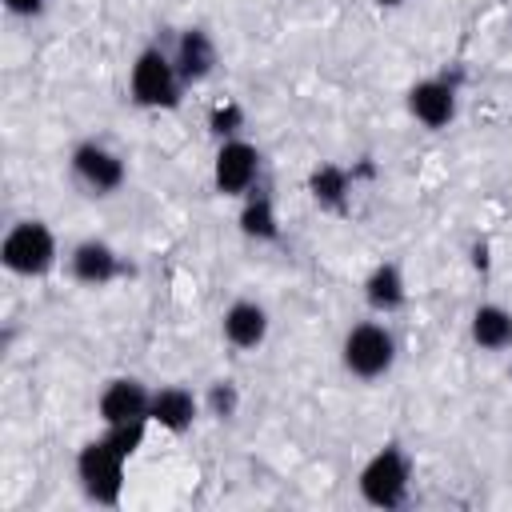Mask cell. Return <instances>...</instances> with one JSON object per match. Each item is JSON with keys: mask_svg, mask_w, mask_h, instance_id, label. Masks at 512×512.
Returning <instances> with one entry per match:
<instances>
[{"mask_svg": "<svg viewBox=\"0 0 512 512\" xmlns=\"http://www.w3.org/2000/svg\"><path fill=\"white\" fill-rule=\"evenodd\" d=\"M340 364L356 380H380L396 364V340H392V332L384 324H376V320H364V324L348 328L344 332V344H340Z\"/></svg>", "mask_w": 512, "mask_h": 512, "instance_id": "cell-1", "label": "cell"}, {"mask_svg": "<svg viewBox=\"0 0 512 512\" xmlns=\"http://www.w3.org/2000/svg\"><path fill=\"white\" fill-rule=\"evenodd\" d=\"M0 260L16 276H44L56 264V236L44 220H20L0 244Z\"/></svg>", "mask_w": 512, "mask_h": 512, "instance_id": "cell-2", "label": "cell"}, {"mask_svg": "<svg viewBox=\"0 0 512 512\" xmlns=\"http://www.w3.org/2000/svg\"><path fill=\"white\" fill-rule=\"evenodd\" d=\"M128 88H132V100L140 108H172L180 100V72L172 64V52L164 48H144L132 64V76H128Z\"/></svg>", "mask_w": 512, "mask_h": 512, "instance_id": "cell-3", "label": "cell"}, {"mask_svg": "<svg viewBox=\"0 0 512 512\" xmlns=\"http://www.w3.org/2000/svg\"><path fill=\"white\" fill-rule=\"evenodd\" d=\"M124 452H116L104 436L100 440H88L80 452H76V480L84 488L88 500L96 504H116L120 500V488H124Z\"/></svg>", "mask_w": 512, "mask_h": 512, "instance_id": "cell-4", "label": "cell"}, {"mask_svg": "<svg viewBox=\"0 0 512 512\" xmlns=\"http://www.w3.org/2000/svg\"><path fill=\"white\" fill-rule=\"evenodd\" d=\"M408 480H412V468H408V456L396 448V444H384L364 468H360V496L372 504V508H400L408 500Z\"/></svg>", "mask_w": 512, "mask_h": 512, "instance_id": "cell-5", "label": "cell"}, {"mask_svg": "<svg viewBox=\"0 0 512 512\" xmlns=\"http://www.w3.org/2000/svg\"><path fill=\"white\" fill-rule=\"evenodd\" d=\"M256 176H260V152H256V144L232 136V140H224L216 148V160H212V184H216V192L244 196V192H252Z\"/></svg>", "mask_w": 512, "mask_h": 512, "instance_id": "cell-6", "label": "cell"}, {"mask_svg": "<svg viewBox=\"0 0 512 512\" xmlns=\"http://www.w3.org/2000/svg\"><path fill=\"white\" fill-rule=\"evenodd\" d=\"M72 176H76L92 196H108V192H116V188L124 184V160H120L112 148H104V144H96V140H84V144H76V152H72Z\"/></svg>", "mask_w": 512, "mask_h": 512, "instance_id": "cell-7", "label": "cell"}, {"mask_svg": "<svg viewBox=\"0 0 512 512\" xmlns=\"http://www.w3.org/2000/svg\"><path fill=\"white\" fill-rule=\"evenodd\" d=\"M404 104H408L412 120H420L424 128H448L452 116H456V84L428 76V80H420V84L408 88V100Z\"/></svg>", "mask_w": 512, "mask_h": 512, "instance_id": "cell-8", "label": "cell"}, {"mask_svg": "<svg viewBox=\"0 0 512 512\" xmlns=\"http://www.w3.org/2000/svg\"><path fill=\"white\" fill-rule=\"evenodd\" d=\"M100 416L104 424H120V420H148V408H152V392L136 380V376H116L104 384L100 392Z\"/></svg>", "mask_w": 512, "mask_h": 512, "instance_id": "cell-9", "label": "cell"}, {"mask_svg": "<svg viewBox=\"0 0 512 512\" xmlns=\"http://www.w3.org/2000/svg\"><path fill=\"white\" fill-rule=\"evenodd\" d=\"M220 332L240 352L260 348L264 336H268V312H264V304H256V300H232L224 308V316H220Z\"/></svg>", "mask_w": 512, "mask_h": 512, "instance_id": "cell-10", "label": "cell"}, {"mask_svg": "<svg viewBox=\"0 0 512 512\" xmlns=\"http://www.w3.org/2000/svg\"><path fill=\"white\" fill-rule=\"evenodd\" d=\"M68 268H72V276H76L80 284L100 288V284L116 280L124 264H120V256H116L112 244H104V240H80V244L72 248V256H68Z\"/></svg>", "mask_w": 512, "mask_h": 512, "instance_id": "cell-11", "label": "cell"}, {"mask_svg": "<svg viewBox=\"0 0 512 512\" xmlns=\"http://www.w3.org/2000/svg\"><path fill=\"white\" fill-rule=\"evenodd\" d=\"M172 64H176V72H180L184 84L208 80L212 68H216V44H212V36H208L204 28L180 32V40H176V48H172Z\"/></svg>", "mask_w": 512, "mask_h": 512, "instance_id": "cell-12", "label": "cell"}, {"mask_svg": "<svg viewBox=\"0 0 512 512\" xmlns=\"http://www.w3.org/2000/svg\"><path fill=\"white\" fill-rule=\"evenodd\" d=\"M196 412H200V400H196L188 388L168 384V388L152 392L148 420H152V424H160V428H168V432H184V428H192Z\"/></svg>", "mask_w": 512, "mask_h": 512, "instance_id": "cell-13", "label": "cell"}, {"mask_svg": "<svg viewBox=\"0 0 512 512\" xmlns=\"http://www.w3.org/2000/svg\"><path fill=\"white\" fill-rule=\"evenodd\" d=\"M468 332H472V344L484 348V352H504L512 344V312L500 308V304H480L468 320Z\"/></svg>", "mask_w": 512, "mask_h": 512, "instance_id": "cell-14", "label": "cell"}, {"mask_svg": "<svg viewBox=\"0 0 512 512\" xmlns=\"http://www.w3.org/2000/svg\"><path fill=\"white\" fill-rule=\"evenodd\" d=\"M404 276H400V268L396 264H376L372 272H368V280H364V300H368V308L372 312H396L400 304H404Z\"/></svg>", "mask_w": 512, "mask_h": 512, "instance_id": "cell-15", "label": "cell"}, {"mask_svg": "<svg viewBox=\"0 0 512 512\" xmlns=\"http://www.w3.org/2000/svg\"><path fill=\"white\" fill-rule=\"evenodd\" d=\"M240 232L248 240H276L280 236V220H276V204L264 188L248 192L244 208H240Z\"/></svg>", "mask_w": 512, "mask_h": 512, "instance_id": "cell-16", "label": "cell"}, {"mask_svg": "<svg viewBox=\"0 0 512 512\" xmlns=\"http://www.w3.org/2000/svg\"><path fill=\"white\" fill-rule=\"evenodd\" d=\"M348 188H352V176L340 168V164H320L312 176H308V192L320 208H344L348 200Z\"/></svg>", "mask_w": 512, "mask_h": 512, "instance_id": "cell-17", "label": "cell"}, {"mask_svg": "<svg viewBox=\"0 0 512 512\" xmlns=\"http://www.w3.org/2000/svg\"><path fill=\"white\" fill-rule=\"evenodd\" d=\"M148 424H152V420H120V424H108V428H104V440H108L116 452L132 456V452H140Z\"/></svg>", "mask_w": 512, "mask_h": 512, "instance_id": "cell-18", "label": "cell"}, {"mask_svg": "<svg viewBox=\"0 0 512 512\" xmlns=\"http://www.w3.org/2000/svg\"><path fill=\"white\" fill-rule=\"evenodd\" d=\"M204 404H208V412H212V416L228 420V416H236V408H240V392H236V384H232V380H212V384H208Z\"/></svg>", "mask_w": 512, "mask_h": 512, "instance_id": "cell-19", "label": "cell"}, {"mask_svg": "<svg viewBox=\"0 0 512 512\" xmlns=\"http://www.w3.org/2000/svg\"><path fill=\"white\" fill-rule=\"evenodd\" d=\"M208 128H212L220 140H232V136L244 128V108H240L236 100H224V104L208 116Z\"/></svg>", "mask_w": 512, "mask_h": 512, "instance_id": "cell-20", "label": "cell"}, {"mask_svg": "<svg viewBox=\"0 0 512 512\" xmlns=\"http://www.w3.org/2000/svg\"><path fill=\"white\" fill-rule=\"evenodd\" d=\"M4 8L16 12V16H36L44 8V0H4Z\"/></svg>", "mask_w": 512, "mask_h": 512, "instance_id": "cell-21", "label": "cell"}, {"mask_svg": "<svg viewBox=\"0 0 512 512\" xmlns=\"http://www.w3.org/2000/svg\"><path fill=\"white\" fill-rule=\"evenodd\" d=\"M376 4H384V8H396V4H404V0H376Z\"/></svg>", "mask_w": 512, "mask_h": 512, "instance_id": "cell-22", "label": "cell"}]
</instances>
